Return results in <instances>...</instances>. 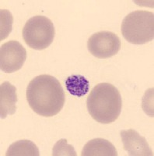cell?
Segmentation results:
<instances>
[{"mask_svg": "<svg viewBox=\"0 0 154 156\" xmlns=\"http://www.w3.org/2000/svg\"><path fill=\"white\" fill-rule=\"evenodd\" d=\"M27 99L34 112L41 116L51 117L62 109L66 98L56 78L49 74H41L29 83Z\"/></svg>", "mask_w": 154, "mask_h": 156, "instance_id": "6da1fadb", "label": "cell"}, {"mask_svg": "<svg viewBox=\"0 0 154 156\" xmlns=\"http://www.w3.org/2000/svg\"><path fill=\"white\" fill-rule=\"evenodd\" d=\"M87 107L90 115L97 122L108 124L120 115L122 99L119 90L108 83L96 85L87 98Z\"/></svg>", "mask_w": 154, "mask_h": 156, "instance_id": "7a4b0ae2", "label": "cell"}, {"mask_svg": "<svg viewBox=\"0 0 154 156\" xmlns=\"http://www.w3.org/2000/svg\"><path fill=\"white\" fill-rule=\"evenodd\" d=\"M121 33L126 41L134 44H143L154 38V14L146 10L130 12L123 20Z\"/></svg>", "mask_w": 154, "mask_h": 156, "instance_id": "3957f363", "label": "cell"}, {"mask_svg": "<svg viewBox=\"0 0 154 156\" xmlns=\"http://www.w3.org/2000/svg\"><path fill=\"white\" fill-rule=\"evenodd\" d=\"M55 34L53 23L44 16H34L30 18L23 28L25 43L36 50L48 48L53 41Z\"/></svg>", "mask_w": 154, "mask_h": 156, "instance_id": "277c9868", "label": "cell"}, {"mask_svg": "<svg viewBox=\"0 0 154 156\" xmlns=\"http://www.w3.org/2000/svg\"><path fill=\"white\" fill-rule=\"evenodd\" d=\"M87 47L89 51L97 58H110L119 51L121 41L113 32L100 31L90 37Z\"/></svg>", "mask_w": 154, "mask_h": 156, "instance_id": "5b68a950", "label": "cell"}, {"mask_svg": "<svg viewBox=\"0 0 154 156\" xmlns=\"http://www.w3.org/2000/svg\"><path fill=\"white\" fill-rule=\"evenodd\" d=\"M27 58V51L18 41L12 40L4 43L0 48V68L7 73L19 70Z\"/></svg>", "mask_w": 154, "mask_h": 156, "instance_id": "8992f818", "label": "cell"}, {"mask_svg": "<svg viewBox=\"0 0 154 156\" xmlns=\"http://www.w3.org/2000/svg\"><path fill=\"white\" fill-rule=\"evenodd\" d=\"M121 136L122 139L124 149L132 156H152L153 152L149 147L144 136L132 129L121 130Z\"/></svg>", "mask_w": 154, "mask_h": 156, "instance_id": "52a82bcc", "label": "cell"}, {"mask_svg": "<svg viewBox=\"0 0 154 156\" xmlns=\"http://www.w3.org/2000/svg\"><path fill=\"white\" fill-rule=\"evenodd\" d=\"M16 88L9 82L5 81L0 86V115L5 119L8 115H13L16 111Z\"/></svg>", "mask_w": 154, "mask_h": 156, "instance_id": "ba28073f", "label": "cell"}, {"mask_svg": "<svg viewBox=\"0 0 154 156\" xmlns=\"http://www.w3.org/2000/svg\"><path fill=\"white\" fill-rule=\"evenodd\" d=\"M82 156H117L118 151L115 146L103 138L90 140L84 145Z\"/></svg>", "mask_w": 154, "mask_h": 156, "instance_id": "9c48e42d", "label": "cell"}, {"mask_svg": "<svg viewBox=\"0 0 154 156\" xmlns=\"http://www.w3.org/2000/svg\"><path fill=\"white\" fill-rule=\"evenodd\" d=\"M6 156H39V150L29 140H20L12 143L5 153Z\"/></svg>", "mask_w": 154, "mask_h": 156, "instance_id": "30bf717a", "label": "cell"}, {"mask_svg": "<svg viewBox=\"0 0 154 156\" xmlns=\"http://www.w3.org/2000/svg\"><path fill=\"white\" fill-rule=\"evenodd\" d=\"M66 87L69 94L82 97L88 93L90 82L81 75H73L66 79Z\"/></svg>", "mask_w": 154, "mask_h": 156, "instance_id": "8fae6325", "label": "cell"}, {"mask_svg": "<svg viewBox=\"0 0 154 156\" xmlns=\"http://www.w3.org/2000/svg\"><path fill=\"white\" fill-rule=\"evenodd\" d=\"M0 18H1V31H0V40L8 37L10 32L12 31V23H13V17L11 12L7 9H1L0 10Z\"/></svg>", "mask_w": 154, "mask_h": 156, "instance_id": "7c38bea8", "label": "cell"}, {"mask_svg": "<svg viewBox=\"0 0 154 156\" xmlns=\"http://www.w3.org/2000/svg\"><path fill=\"white\" fill-rule=\"evenodd\" d=\"M52 155L76 156V153L73 146L67 144V140H66V139H61L54 146L53 151H52Z\"/></svg>", "mask_w": 154, "mask_h": 156, "instance_id": "4fadbf2b", "label": "cell"}]
</instances>
